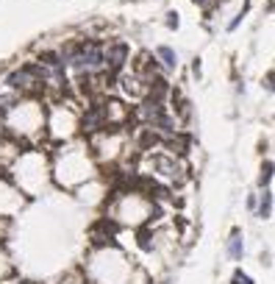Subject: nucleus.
<instances>
[{
    "mask_svg": "<svg viewBox=\"0 0 275 284\" xmlns=\"http://www.w3.org/2000/svg\"><path fill=\"white\" fill-rule=\"evenodd\" d=\"M133 265L128 262V257L117 248H97L92 253V281L95 284H128L133 279Z\"/></svg>",
    "mask_w": 275,
    "mask_h": 284,
    "instance_id": "nucleus-1",
    "label": "nucleus"
},
{
    "mask_svg": "<svg viewBox=\"0 0 275 284\" xmlns=\"http://www.w3.org/2000/svg\"><path fill=\"white\" fill-rule=\"evenodd\" d=\"M6 87H9L14 95H37L45 90V81H42V73H39L37 62H28V64H20L17 70H11L6 75Z\"/></svg>",
    "mask_w": 275,
    "mask_h": 284,
    "instance_id": "nucleus-2",
    "label": "nucleus"
},
{
    "mask_svg": "<svg viewBox=\"0 0 275 284\" xmlns=\"http://www.w3.org/2000/svg\"><path fill=\"white\" fill-rule=\"evenodd\" d=\"M128 62H131V45L128 42L117 39V42H109L103 47V78H106V84H114L120 78Z\"/></svg>",
    "mask_w": 275,
    "mask_h": 284,
    "instance_id": "nucleus-3",
    "label": "nucleus"
},
{
    "mask_svg": "<svg viewBox=\"0 0 275 284\" xmlns=\"http://www.w3.org/2000/svg\"><path fill=\"white\" fill-rule=\"evenodd\" d=\"M150 162H153L156 176H161V179H167V181H178L181 173H184V164L175 159V153H156Z\"/></svg>",
    "mask_w": 275,
    "mask_h": 284,
    "instance_id": "nucleus-4",
    "label": "nucleus"
},
{
    "mask_svg": "<svg viewBox=\"0 0 275 284\" xmlns=\"http://www.w3.org/2000/svg\"><path fill=\"white\" fill-rule=\"evenodd\" d=\"M153 56H156V62L161 64V70H164V73H175V70H178V64H181L178 62V53H175L169 45H159Z\"/></svg>",
    "mask_w": 275,
    "mask_h": 284,
    "instance_id": "nucleus-5",
    "label": "nucleus"
},
{
    "mask_svg": "<svg viewBox=\"0 0 275 284\" xmlns=\"http://www.w3.org/2000/svg\"><path fill=\"white\" fill-rule=\"evenodd\" d=\"M256 212H259L261 220H270L272 217V189H261V195L256 198Z\"/></svg>",
    "mask_w": 275,
    "mask_h": 284,
    "instance_id": "nucleus-6",
    "label": "nucleus"
},
{
    "mask_svg": "<svg viewBox=\"0 0 275 284\" xmlns=\"http://www.w3.org/2000/svg\"><path fill=\"white\" fill-rule=\"evenodd\" d=\"M228 253H231L233 262H239L242 253H245V242H242V232H239V229H233V232H231V240H228Z\"/></svg>",
    "mask_w": 275,
    "mask_h": 284,
    "instance_id": "nucleus-7",
    "label": "nucleus"
},
{
    "mask_svg": "<svg viewBox=\"0 0 275 284\" xmlns=\"http://www.w3.org/2000/svg\"><path fill=\"white\" fill-rule=\"evenodd\" d=\"M272 170H275L272 159H264V162H261V170H259V189H267L272 184Z\"/></svg>",
    "mask_w": 275,
    "mask_h": 284,
    "instance_id": "nucleus-8",
    "label": "nucleus"
},
{
    "mask_svg": "<svg viewBox=\"0 0 275 284\" xmlns=\"http://www.w3.org/2000/svg\"><path fill=\"white\" fill-rule=\"evenodd\" d=\"M248 11H250V0H245V6H242V9L236 11V14H233V20L228 22V31H231V34L236 31V28L242 25V20H245V17H248Z\"/></svg>",
    "mask_w": 275,
    "mask_h": 284,
    "instance_id": "nucleus-9",
    "label": "nucleus"
},
{
    "mask_svg": "<svg viewBox=\"0 0 275 284\" xmlns=\"http://www.w3.org/2000/svg\"><path fill=\"white\" fill-rule=\"evenodd\" d=\"M164 25L169 28V31H178V28H181V14H178V11H167V14H164Z\"/></svg>",
    "mask_w": 275,
    "mask_h": 284,
    "instance_id": "nucleus-10",
    "label": "nucleus"
},
{
    "mask_svg": "<svg viewBox=\"0 0 275 284\" xmlns=\"http://www.w3.org/2000/svg\"><path fill=\"white\" fill-rule=\"evenodd\" d=\"M231 284H253V279H250L248 273H242V270H236V273H233V279H231Z\"/></svg>",
    "mask_w": 275,
    "mask_h": 284,
    "instance_id": "nucleus-11",
    "label": "nucleus"
},
{
    "mask_svg": "<svg viewBox=\"0 0 275 284\" xmlns=\"http://www.w3.org/2000/svg\"><path fill=\"white\" fill-rule=\"evenodd\" d=\"M272 81H275V73H272V70H267V75H264V90L267 92H272Z\"/></svg>",
    "mask_w": 275,
    "mask_h": 284,
    "instance_id": "nucleus-12",
    "label": "nucleus"
},
{
    "mask_svg": "<svg viewBox=\"0 0 275 284\" xmlns=\"http://www.w3.org/2000/svg\"><path fill=\"white\" fill-rule=\"evenodd\" d=\"M192 75H197V78H200V56L192 59Z\"/></svg>",
    "mask_w": 275,
    "mask_h": 284,
    "instance_id": "nucleus-13",
    "label": "nucleus"
},
{
    "mask_svg": "<svg viewBox=\"0 0 275 284\" xmlns=\"http://www.w3.org/2000/svg\"><path fill=\"white\" fill-rule=\"evenodd\" d=\"M192 3H195V6H209L212 0H192Z\"/></svg>",
    "mask_w": 275,
    "mask_h": 284,
    "instance_id": "nucleus-14",
    "label": "nucleus"
}]
</instances>
